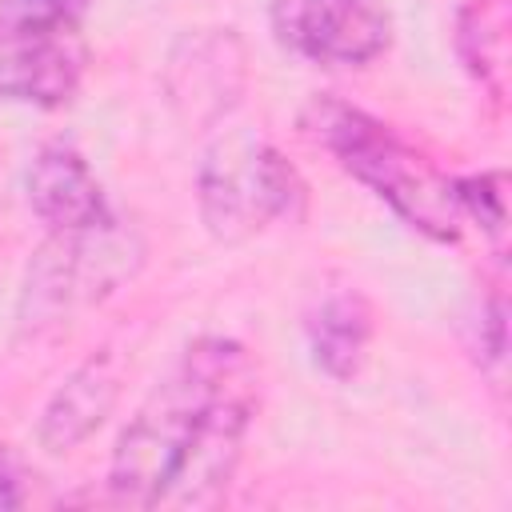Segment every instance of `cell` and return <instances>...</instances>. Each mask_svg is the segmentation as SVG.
I'll return each mask as SVG.
<instances>
[{"mask_svg": "<svg viewBox=\"0 0 512 512\" xmlns=\"http://www.w3.org/2000/svg\"><path fill=\"white\" fill-rule=\"evenodd\" d=\"M252 376V360L236 340L204 336L188 344L120 432L108 472L112 496L120 504L156 508L212 400Z\"/></svg>", "mask_w": 512, "mask_h": 512, "instance_id": "1", "label": "cell"}, {"mask_svg": "<svg viewBox=\"0 0 512 512\" xmlns=\"http://www.w3.org/2000/svg\"><path fill=\"white\" fill-rule=\"evenodd\" d=\"M304 128L340 160L344 172H352L380 200H388L392 212L404 216L412 228H420L432 240L460 236V204L452 180H444L388 124L344 100L316 96L304 108Z\"/></svg>", "mask_w": 512, "mask_h": 512, "instance_id": "2", "label": "cell"}, {"mask_svg": "<svg viewBox=\"0 0 512 512\" xmlns=\"http://www.w3.org/2000/svg\"><path fill=\"white\" fill-rule=\"evenodd\" d=\"M144 244L132 228L112 220V212L80 232H48L24 272L20 324L48 328L84 304L104 300L140 268Z\"/></svg>", "mask_w": 512, "mask_h": 512, "instance_id": "3", "label": "cell"}, {"mask_svg": "<svg viewBox=\"0 0 512 512\" xmlns=\"http://www.w3.org/2000/svg\"><path fill=\"white\" fill-rule=\"evenodd\" d=\"M196 200L216 240H244L280 216L296 220L304 212V184L264 136L228 132L200 160Z\"/></svg>", "mask_w": 512, "mask_h": 512, "instance_id": "4", "label": "cell"}, {"mask_svg": "<svg viewBox=\"0 0 512 512\" xmlns=\"http://www.w3.org/2000/svg\"><path fill=\"white\" fill-rule=\"evenodd\" d=\"M88 64L80 20L40 0H0V100L60 108Z\"/></svg>", "mask_w": 512, "mask_h": 512, "instance_id": "5", "label": "cell"}, {"mask_svg": "<svg viewBox=\"0 0 512 512\" xmlns=\"http://www.w3.org/2000/svg\"><path fill=\"white\" fill-rule=\"evenodd\" d=\"M252 408H256V376L244 384H232L228 392H220L212 400V408L204 412L196 436L184 448V460L176 468V476L168 480L160 504H176V508H212L240 460V444L244 432L252 424Z\"/></svg>", "mask_w": 512, "mask_h": 512, "instance_id": "6", "label": "cell"}, {"mask_svg": "<svg viewBox=\"0 0 512 512\" xmlns=\"http://www.w3.org/2000/svg\"><path fill=\"white\" fill-rule=\"evenodd\" d=\"M244 80H248L244 44L232 28L188 32L172 48L168 68H164V88H168L172 108L196 128L224 120L236 108Z\"/></svg>", "mask_w": 512, "mask_h": 512, "instance_id": "7", "label": "cell"}, {"mask_svg": "<svg viewBox=\"0 0 512 512\" xmlns=\"http://www.w3.org/2000/svg\"><path fill=\"white\" fill-rule=\"evenodd\" d=\"M276 32L316 64H368L388 48V16L376 0H280Z\"/></svg>", "mask_w": 512, "mask_h": 512, "instance_id": "8", "label": "cell"}, {"mask_svg": "<svg viewBox=\"0 0 512 512\" xmlns=\"http://www.w3.org/2000/svg\"><path fill=\"white\" fill-rule=\"evenodd\" d=\"M28 204L48 232H80L108 216L100 180L72 144H44L28 168Z\"/></svg>", "mask_w": 512, "mask_h": 512, "instance_id": "9", "label": "cell"}, {"mask_svg": "<svg viewBox=\"0 0 512 512\" xmlns=\"http://www.w3.org/2000/svg\"><path fill=\"white\" fill-rule=\"evenodd\" d=\"M116 396H120L116 356L112 352L88 356L44 404V416H40V428H36L40 444L56 456L72 452L76 444H84L108 420V412L116 408Z\"/></svg>", "mask_w": 512, "mask_h": 512, "instance_id": "10", "label": "cell"}, {"mask_svg": "<svg viewBox=\"0 0 512 512\" xmlns=\"http://www.w3.org/2000/svg\"><path fill=\"white\" fill-rule=\"evenodd\" d=\"M368 340H372V304L356 288L324 296L320 308L308 316L312 360L332 380H348V376L360 372Z\"/></svg>", "mask_w": 512, "mask_h": 512, "instance_id": "11", "label": "cell"}, {"mask_svg": "<svg viewBox=\"0 0 512 512\" xmlns=\"http://www.w3.org/2000/svg\"><path fill=\"white\" fill-rule=\"evenodd\" d=\"M460 56L468 72L500 96L504 76V0H472L460 12Z\"/></svg>", "mask_w": 512, "mask_h": 512, "instance_id": "12", "label": "cell"}, {"mask_svg": "<svg viewBox=\"0 0 512 512\" xmlns=\"http://www.w3.org/2000/svg\"><path fill=\"white\" fill-rule=\"evenodd\" d=\"M452 188H456L460 212H468L492 236H500V228H504V176L500 172H480V176L452 180Z\"/></svg>", "mask_w": 512, "mask_h": 512, "instance_id": "13", "label": "cell"}, {"mask_svg": "<svg viewBox=\"0 0 512 512\" xmlns=\"http://www.w3.org/2000/svg\"><path fill=\"white\" fill-rule=\"evenodd\" d=\"M24 492H20V468L8 456V448L0 444V508H20Z\"/></svg>", "mask_w": 512, "mask_h": 512, "instance_id": "14", "label": "cell"}, {"mask_svg": "<svg viewBox=\"0 0 512 512\" xmlns=\"http://www.w3.org/2000/svg\"><path fill=\"white\" fill-rule=\"evenodd\" d=\"M40 4H48V8H52V12H60V16L80 20V16H84V8H88L92 0H40Z\"/></svg>", "mask_w": 512, "mask_h": 512, "instance_id": "15", "label": "cell"}]
</instances>
